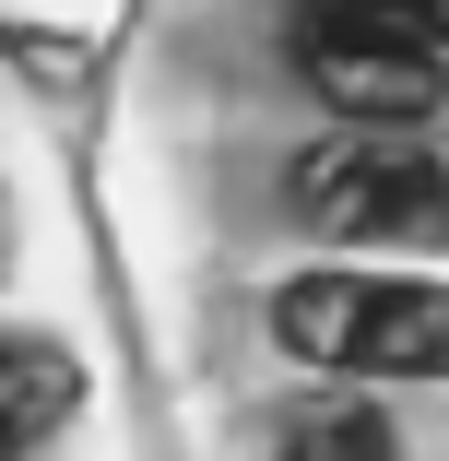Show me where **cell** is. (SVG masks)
Masks as SVG:
<instances>
[{
	"label": "cell",
	"instance_id": "obj_2",
	"mask_svg": "<svg viewBox=\"0 0 449 461\" xmlns=\"http://www.w3.org/2000/svg\"><path fill=\"white\" fill-rule=\"evenodd\" d=\"M273 343L355 379H449V285L414 272H296L273 296Z\"/></svg>",
	"mask_w": 449,
	"mask_h": 461
},
{
	"label": "cell",
	"instance_id": "obj_3",
	"mask_svg": "<svg viewBox=\"0 0 449 461\" xmlns=\"http://www.w3.org/2000/svg\"><path fill=\"white\" fill-rule=\"evenodd\" d=\"M284 202L355 249H449V166L414 131H331L284 166Z\"/></svg>",
	"mask_w": 449,
	"mask_h": 461
},
{
	"label": "cell",
	"instance_id": "obj_4",
	"mask_svg": "<svg viewBox=\"0 0 449 461\" xmlns=\"http://www.w3.org/2000/svg\"><path fill=\"white\" fill-rule=\"evenodd\" d=\"M71 391H83V366H71L59 343H36V331L0 343V461H24V449L71 414Z\"/></svg>",
	"mask_w": 449,
	"mask_h": 461
},
{
	"label": "cell",
	"instance_id": "obj_5",
	"mask_svg": "<svg viewBox=\"0 0 449 461\" xmlns=\"http://www.w3.org/2000/svg\"><path fill=\"white\" fill-rule=\"evenodd\" d=\"M273 461H402V449H391V426H379L367 402H308Z\"/></svg>",
	"mask_w": 449,
	"mask_h": 461
},
{
	"label": "cell",
	"instance_id": "obj_1",
	"mask_svg": "<svg viewBox=\"0 0 449 461\" xmlns=\"http://www.w3.org/2000/svg\"><path fill=\"white\" fill-rule=\"evenodd\" d=\"M296 59L355 131L437 119V95H449V0H308Z\"/></svg>",
	"mask_w": 449,
	"mask_h": 461
}]
</instances>
